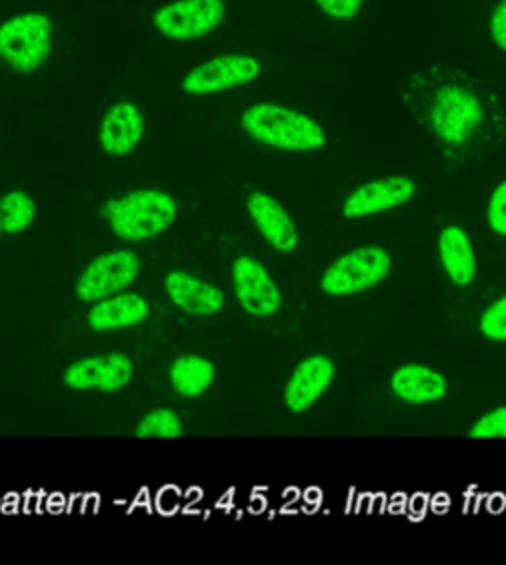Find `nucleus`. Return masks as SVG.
Masks as SVG:
<instances>
[{
    "label": "nucleus",
    "instance_id": "1",
    "mask_svg": "<svg viewBox=\"0 0 506 565\" xmlns=\"http://www.w3.org/2000/svg\"><path fill=\"white\" fill-rule=\"evenodd\" d=\"M401 98L451 154L478 147L505 118L493 83L454 64H429L407 74Z\"/></svg>",
    "mask_w": 506,
    "mask_h": 565
},
{
    "label": "nucleus",
    "instance_id": "2",
    "mask_svg": "<svg viewBox=\"0 0 506 565\" xmlns=\"http://www.w3.org/2000/svg\"><path fill=\"white\" fill-rule=\"evenodd\" d=\"M249 137L286 152H315L327 147V132L313 116L275 103L249 106L241 116Z\"/></svg>",
    "mask_w": 506,
    "mask_h": 565
},
{
    "label": "nucleus",
    "instance_id": "3",
    "mask_svg": "<svg viewBox=\"0 0 506 565\" xmlns=\"http://www.w3.org/2000/svg\"><path fill=\"white\" fill-rule=\"evenodd\" d=\"M110 228L128 242L150 241L177 221V202L162 190H137L106 202L103 209Z\"/></svg>",
    "mask_w": 506,
    "mask_h": 565
},
{
    "label": "nucleus",
    "instance_id": "4",
    "mask_svg": "<svg viewBox=\"0 0 506 565\" xmlns=\"http://www.w3.org/2000/svg\"><path fill=\"white\" fill-rule=\"evenodd\" d=\"M54 24L44 12H22L0 24V61L14 73L43 68L53 53Z\"/></svg>",
    "mask_w": 506,
    "mask_h": 565
},
{
    "label": "nucleus",
    "instance_id": "5",
    "mask_svg": "<svg viewBox=\"0 0 506 565\" xmlns=\"http://www.w3.org/2000/svg\"><path fill=\"white\" fill-rule=\"evenodd\" d=\"M224 19V0H172L155 11L152 24L165 39L189 42L209 36Z\"/></svg>",
    "mask_w": 506,
    "mask_h": 565
},
{
    "label": "nucleus",
    "instance_id": "6",
    "mask_svg": "<svg viewBox=\"0 0 506 565\" xmlns=\"http://www.w3.org/2000/svg\"><path fill=\"white\" fill-rule=\"evenodd\" d=\"M263 64L251 54L229 53L197 64L182 76L180 88L190 96H211L259 81Z\"/></svg>",
    "mask_w": 506,
    "mask_h": 565
},
{
    "label": "nucleus",
    "instance_id": "7",
    "mask_svg": "<svg viewBox=\"0 0 506 565\" xmlns=\"http://www.w3.org/2000/svg\"><path fill=\"white\" fill-rule=\"evenodd\" d=\"M391 273V256L379 246H365L340 256L328 268L320 288L328 296H350L379 286Z\"/></svg>",
    "mask_w": 506,
    "mask_h": 565
},
{
    "label": "nucleus",
    "instance_id": "8",
    "mask_svg": "<svg viewBox=\"0 0 506 565\" xmlns=\"http://www.w3.org/2000/svg\"><path fill=\"white\" fill-rule=\"evenodd\" d=\"M140 260L133 252L118 250L98 256L88 264L76 282V296L83 302H101L128 288L137 280Z\"/></svg>",
    "mask_w": 506,
    "mask_h": 565
},
{
    "label": "nucleus",
    "instance_id": "9",
    "mask_svg": "<svg viewBox=\"0 0 506 565\" xmlns=\"http://www.w3.org/2000/svg\"><path fill=\"white\" fill-rule=\"evenodd\" d=\"M414 192H417V184L409 177L372 180L348 194L342 204V214L350 221L375 216L380 212L404 206L407 202H411Z\"/></svg>",
    "mask_w": 506,
    "mask_h": 565
},
{
    "label": "nucleus",
    "instance_id": "10",
    "mask_svg": "<svg viewBox=\"0 0 506 565\" xmlns=\"http://www.w3.org/2000/svg\"><path fill=\"white\" fill-rule=\"evenodd\" d=\"M234 292L239 302L249 315L266 318L275 315L281 308V292L266 273L263 264L256 263L251 256H241L232 266Z\"/></svg>",
    "mask_w": 506,
    "mask_h": 565
},
{
    "label": "nucleus",
    "instance_id": "11",
    "mask_svg": "<svg viewBox=\"0 0 506 565\" xmlns=\"http://www.w3.org/2000/svg\"><path fill=\"white\" fill-rule=\"evenodd\" d=\"M133 377V362L125 354L113 352L108 356L86 358L66 370L64 384L73 390L116 392L127 386Z\"/></svg>",
    "mask_w": 506,
    "mask_h": 565
},
{
    "label": "nucleus",
    "instance_id": "12",
    "mask_svg": "<svg viewBox=\"0 0 506 565\" xmlns=\"http://www.w3.org/2000/svg\"><path fill=\"white\" fill-rule=\"evenodd\" d=\"M145 137V116L135 103L120 100L106 110L101 128L98 142L110 157H127L140 145Z\"/></svg>",
    "mask_w": 506,
    "mask_h": 565
},
{
    "label": "nucleus",
    "instance_id": "13",
    "mask_svg": "<svg viewBox=\"0 0 506 565\" xmlns=\"http://www.w3.org/2000/svg\"><path fill=\"white\" fill-rule=\"evenodd\" d=\"M246 210L256 228L263 234L264 241L268 242L273 248L278 252L295 250L298 244V232H296L295 222L278 200L264 192H253L246 200Z\"/></svg>",
    "mask_w": 506,
    "mask_h": 565
},
{
    "label": "nucleus",
    "instance_id": "14",
    "mask_svg": "<svg viewBox=\"0 0 506 565\" xmlns=\"http://www.w3.org/2000/svg\"><path fill=\"white\" fill-rule=\"evenodd\" d=\"M335 377V364L327 356L306 358L296 366L295 374L286 386V408L296 414L305 412L317 402Z\"/></svg>",
    "mask_w": 506,
    "mask_h": 565
},
{
    "label": "nucleus",
    "instance_id": "15",
    "mask_svg": "<svg viewBox=\"0 0 506 565\" xmlns=\"http://www.w3.org/2000/svg\"><path fill=\"white\" fill-rule=\"evenodd\" d=\"M165 288L170 300L189 315L212 316L221 312L224 306V296L219 288L187 273H170L165 280Z\"/></svg>",
    "mask_w": 506,
    "mask_h": 565
},
{
    "label": "nucleus",
    "instance_id": "16",
    "mask_svg": "<svg viewBox=\"0 0 506 565\" xmlns=\"http://www.w3.org/2000/svg\"><path fill=\"white\" fill-rule=\"evenodd\" d=\"M391 387L397 398L407 404H429L446 396V380L431 367L407 364L391 377Z\"/></svg>",
    "mask_w": 506,
    "mask_h": 565
},
{
    "label": "nucleus",
    "instance_id": "17",
    "mask_svg": "<svg viewBox=\"0 0 506 565\" xmlns=\"http://www.w3.org/2000/svg\"><path fill=\"white\" fill-rule=\"evenodd\" d=\"M147 316L148 303L138 294H118L95 303L88 315V324L96 332H108L140 324Z\"/></svg>",
    "mask_w": 506,
    "mask_h": 565
},
{
    "label": "nucleus",
    "instance_id": "18",
    "mask_svg": "<svg viewBox=\"0 0 506 565\" xmlns=\"http://www.w3.org/2000/svg\"><path fill=\"white\" fill-rule=\"evenodd\" d=\"M439 252L444 270L456 286H468L475 280V250L468 234L461 226H446L441 232Z\"/></svg>",
    "mask_w": 506,
    "mask_h": 565
},
{
    "label": "nucleus",
    "instance_id": "19",
    "mask_svg": "<svg viewBox=\"0 0 506 565\" xmlns=\"http://www.w3.org/2000/svg\"><path fill=\"white\" fill-rule=\"evenodd\" d=\"M214 366L207 358L182 356L170 366V382L180 396L197 398L211 387Z\"/></svg>",
    "mask_w": 506,
    "mask_h": 565
},
{
    "label": "nucleus",
    "instance_id": "20",
    "mask_svg": "<svg viewBox=\"0 0 506 565\" xmlns=\"http://www.w3.org/2000/svg\"><path fill=\"white\" fill-rule=\"evenodd\" d=\"M34 214H36V204L22 190H12L0 200V218H2L4 232L17 234V232L27 231L34 221Z\"/></svg>",
    "mask_w": 506,
    "mask_h": 565
},
{
    "label": "nucleus",
    "instance_id": "21",
    "mask_svg": "<svg viewBox=\"0 0 506 565\" xmlns=\"http://www.w3.org/2000/svg\"><path fill=\"white\" fill-rule=\"evenodd\" d=\"M182 434L179 416L170 409H155L138 424V438H165L172 440Z\"/></svg>",
    "mask_w": 506,
    "mask_h": 565
},
{
    "label": "nucleus",
    "instance_id": "22",
    "mask_svg": "<svg viewBox=\"0 0 506 565\" xmlns=\"http://www.w3.org/2000/svg\"><path fill=\"white\" fill-rule=\"evenodd\" d=\"M481 332L488 340L506 342V296L491 303L481 318Z\"/></svg>",
    "mask_w": 506,
    "mask_h": 565
},
{
    "label": "nucleus",
    "instance_id": "23",
    "mask_svg": "<svg viewBox=\"0 0 506 565\" xmlns=\"http://www.w3.org/2000/svg\"><path fill=\"white\" fill-rule=\"evenodd\" d=\"M473 440H506V408H496L478 419L471 429Z\"/></svg>",
    "mask_w": 506,
    "mask_h": 565
},
{
    "label": "nucleus",
    "instance_id": "24",
    "mask_svg": "<svg viewBox=\"0 0 506 565\" xmlns=\"http://www.w3.org/2000/svg\"><path fill=\"white\" fill-rule=\"evenodd\" d=\"M325 17L337 22H348L359 17L365 0H315Z\"/></svg>",
    "mask_w": 506,
    "mask_h": 565
},
{
    "label": "nucleus",
    "instance_id": "25",
    "mask_svg": "<svg viewBox=\"0 0 506 565\" xmlns=\"http://www.w3.org/2000/svg\"><path fill=\"white\" fill-rule=\"evenodd\" d=\"M486 216H488V226L496 234L506 236V180L496 186L493 196L488 200Z\"/></svg>",
    "mask_w": 506,
    "mask_h": 565
},
{
    "label": "nucleus",
    "instance_id": "26",
    "mask_svg": "<svg viewBox=\"0 0 506 565\" xmlns=\"http://www.w3.org/2000/svg\"><path fill=\"white\" fill-rule=\"evenodd\" d=\"M488 34L496 49L506 54V0H498L488 17Z\"/></svg>",
    "mask_w": 506,
    "mask_h": 565
},
{
    "label": "nucleus",
    "instance_id": "27",
    "mask_svg": "<svg viewBox=\"0 0 506 565\" xmlns=\"http://www.w3.org/2000/svg\"><path fill=\"white\" fill-rule=\"evenodd\" d=\"M4 231V228H2V218H0V232Z\"/></svg>",
    "mask_w": 506,
    "mask_h": 565
}]
</instances>
